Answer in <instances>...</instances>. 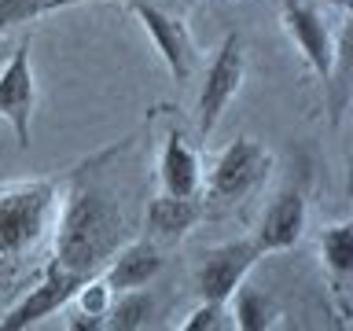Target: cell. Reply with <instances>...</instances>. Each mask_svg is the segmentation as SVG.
<instances>
[{
  "label": "cell",
  "mask_w": 353,
  "mask_h": 331,
  "mask_svg": "<svg viewBox=\"0 0 353 331\" xmlns=\"http://www.w3.org/2000/svg\"><path fill=\"white\" fill-rule=\"evenodd\" d=\"M125 243V214L96 184H74L59 199L52 225V261L74 276H92Z\"/></svg>",
  "instance_id": "cell-1"
},
{
  "label": "cell",
  "mask_w": 353,
  "mask_h": 331,
  "mask_svg": "<svg viewBox=\"0 0 353 331\" xmlns=\"http://www.w3.org/2000/svg\"><path fill=\"white\" fill-rule=\"evenodd\" d=\"M59 188L52 181L0 184V272L22 265L55 225Z\"/></svg>",
  "instance_id": "cell-2"
},
{
  "label": "cell",
  "mask_w": 353,
  "mask_h": 331,
  "mask_svg": "<svg viewBox=\"0 0 353 331\" xmlns=\"http://www.w3.org/2000/svg\"><path fill=\"white\" fill-rule=\"evenodd\" d=\"M269 173H272V151L254 137H236L214 159L210 177H203V184L217 203H236V199H247L250 192H258L269 181Z\"/></svg>",
  "instance_id": "cell-3"
},
{
  "label": "cell",
  "mask_w": 353,
  "mask_h": 331,
  "mask_svg": "<svg viewBox=\"0 0 353 331\" xmlns=\"http://www.w3.org/2000/svg\"><path fill=\"white\" fill-rule=\"evenodd\" d=\"M243 77H247V55H243V37L239 33H228L221 41V48L214 52L206 74H203V85H199V103H195V126H199V137H210L225 110L232 107V99L239 96L243 88Z\"/></svg>",
  "instance_id": "cell-4"
},
{
  "label": "cell",
  "mask_w": 353,
  "mask_h": 331,
  "mask_svg": "<svg viewBox=\"0 0 353 331\" xmlns=\"http://www.w3.org/2000/svg\"><path fill=\"white\" fill-rule=\"evenodd\" d=\"M261 261V250L254 236L243 239H228L210 247L195 265V291L199 298H210V302H228L232 294L247 283V272Z\"/></svg>",
  "instance_id": "cell-5"
},
{
  "label": "cell",
  "mask_w": 353,
  "mask_h": 331,
  "mask_svg": "<svg viewBox=\"0 0 353 331\" xmlns=\"http://www.w3.org/2000/svg\"><path fill=\"white\" fill-rule=\"evenodd\" d=\"M125 11L137 15V22L151 37L154 52H159V59L165 63L173 81H188L195 70V44H192V33H188L184 22L159 4H148V0H125Z\"/></svg>",
  "instance_id": "cell-6"
},
{
  "label": "cell",
  "mask_w": 353,
  "mask_h": 331,
  "mask_svg": "<svg viewBox=\"0 0 353 331\" xmlns=\"http://www.w3.org/2000/svg\"><path fill=\"white\" fill-rule=\"evenodd\" d=\"M33 107H37V81H33L30 44H15L0 66V118L15 132V143L22 151L30 148L33 132Z\"/></svg>",
  "instance_id": "cell-7"
},
{
  "label": "cell",
  "mask_w": 353,
  "mask_h": 331,
  "mask_svg": "<svg viewBox=\"0 0 353 331\" xmlns=\"http://www.w3.org/2000/svg\"><path fill=\"white\" fill-rule=\"evenodd\" d=\"M81 280H85V276H74V272L59 269L55 261H48V265H44V272H41V280L33 283L30 291L8 309V313H0V331L33 328V324H41L44 317L66 309V302L74 298V291H77V283H81Z\"/></svg>",
  "instance_id": "cell-8"
},
{
  "label": "cell",
  "mask_w": 353,
  "mask_h": 331,
  "mask_svg": "<svg viewBox=\"0 0 353 331\" xmlns=\"http://www.w3.org/2000/svg\"><path fill=\"white\" fill-rule=\"evenodd\" d=\"M280 22H283L287 37L294 41V48L302 52L305 66L320 77V81H327V77H331V63H335V33H331L327 19L320 15L313 4L283 0Z\"/></svg>",
  "instance_id": "cell-9"
},
{
  "label": "cell",
  "mask_w": 353,
  "mask_h": 331,
  "mask_svg": "<svg viewBox=\"0 0 353 331\" xmlns=\"http://www.w3.org/2000/svg\"><path fill=\"white\" fill-rule=\"evenodd\" d=\"M309 225V206L305 195L298 188H283V192L272 195V203L261 210V221L254 228V243H258L261 254H280L291 250L298 239L305 236Z\"/></svg>",
  "instance_id": "cell-10"
},
{
  "label": "cell",
  "mask_w": 353,
  "mask_h": 331,
  "mask_svg": "<svg viewBox=\"0 0 353 331\" xmlns=\"http://www.w3.org/2000/svg\"><path fill=\"white\" fill-rule=\"evenodd\" d=\"M162 250H159V243H154L151 236H143V239H129V243H121L118 254L110 258L103 269V280L110 283V291H137V287H148L154 276L162 272Z\"/></svg>",
  "instance_id": "cell-11"
},
{
  "label": "cell",
  "mask_w": 353,
  "mask_h": 331,
  "mask_svg": "<svg viewBox=\"0 0 353 331\" xmlns=\"http://www.w3.org/2000/svg\"><path fill=\"white\" fill-rule=\"evenodd\" d=\"M159 181H162V192H170V195H199L203 192V159H199V151L188 143V137L181 129H170L162 137Z\"/></svg>",
  "instance_id": "cell-12"
},
{
  "label": "cell",
  "mask_w": 353,
  "mask_h": 331,
  "mask_svg": "<svg viewBox=\"0 0 353 331\" xmlns=\"http://www.w3.org/2000/svg\"><path fill=\"white\" fill-rule=\"evenodd\" d=\"M203 206L195 195H154L148 203V232L154 243H181L188 232L199 225Z\"/></svg>",
  "instance_id": "cell-13"
},
{
  "label": "cell",
  "mask_w": 353,
  "mask_h": 331,
  "mask_svg": "<svg viewBox=\"0 0 353 331\" xmlns=\"http://www.w3.org/2000/svg\"><path fill=\"white\" fill-rule=\"evenodd\" d=\"M114 302V291L103 280V272H92L77 283L74 298L66 302V328L70 331H99L107 324V309Z\"/></svg>",
  "instance_id": "cell-14"
},
{
  "label": "cell",
  "mask_w": 353,
  "mask_h": 331,
  "mask_svg": "<svg viewBox=\"0 0 353 331\" xmlns=\"http://www.w3.org/2000/svg\"><path fill=\"white\" fill-rule=\"evenodd\" d=\"M324 85H327L331 121H339V114L346 110L350 96H353V15L335 33V63H331V77Z\"/></svg>",
  "instance_id": "cell-15"
},
{
  "label": "cell",
  "mask_w": 353,
  "mask_h": 331,
  "mask_svg": "<svg viewBox=\"0 0 353 331\" xmlns=\"http://www.w3.org/2000/svg\"><path fill=\"white\" fill-rule=\"evenodd\" d=\"M154 317V298L148 294V287H137V291H118L114 302L107 309V324L110 331H140L148 328Z\"/></svg>",
  "instance_id": "cell-16"
},
{
  "label": "cell",
  "mask_w": 353,
  "mask_h": 331,
  "mask_svg": "<svg viewBox=\"0 0 353 331\" xmlns=\"http://www.w3.org/2000/svg\"><path fill=\"white\" fill-rule=\"evenodd\" d=\"M320 258L335 280L353 276V221H339L320 232Z\"/></svg>",
  "instance_id": "cell-17"
},
{
  "label": "cell",
  "mask_w": 353,
  "mask_h": 331,
  "mask_svg": "<svg viewBox=\"0 0 353 331\" xmlns=\"http://www.w3.org/2000/svg\"><path fill=\"white\" fill-rule=\"evenodd\" d=\"M228 302H232L228 309H232V320H236L239 331H265V328L276 324V317H280L272 305V298L254 291V287H239Z\"/></svg>",
  "instance_id": "cell-18"
},
{
  "label": "cell",
  "mask_w": 353,
  "mask_h": 331,
  "mask_svg": "<svg viewBox=\"0 0 353 331\" xmlns=\"http://www.w3.org/2000/svg\"><path fill=\"white\" fill-rule=\"evenodd\" d=\"M55 8H63V0H0V37L26 22H37Z\"/></svg>",
  "instance_id": "cell-19"
},
{
  "label": "cell",
  "mask_w": 353,
  "mask_h": 331,
  "mask_svg": "<svg viewBox=\"0 0 353 331\" xmlns=\"http://www.w3.org/2000/svg\"><path fill=\"white\" fill-rule=\"evenodd\" d=\"M236 320H232L228 302H210V298H199V305L181 320V331H232Z\"/></svg>",
  "instance_id": "cell-20"
},
{
  "label": "cell",
  "mask_w": 353,
  "mask_h": 331,
  "mask_svg": "<svg viewBox=\"0 0 353 331\" xmlns=\"http://www.w3.org/2000/svg\"><path fill=\"white\" fill-rule=\"evenodd\" d=\"M4 59H8V52H4V48H0V66H4Z\"/></svg>",
  "instance_id": "cell-21"
},
{
  "label": "cell",
  "mask_w": 353,
  "mask_h": 331,
  "mask_svg": "<svg viewBox=\"0 0 353 331\" xmlns=\"http://www.w3.org/2000/svg\"><path fill=\"white\" fill-rule=\"evenodd\" d=\"M66 4H77V0H63V8H66Z\"/></svg>",
  "instance_id": "cell-22"
},
{
  "label": "cell",
  "mask_w": 353,
  "mask_h": 331,
  "mask_svg": "<svg viewBox=\"0 0 353 331\" xmlns=\"http://www.w3.org/2000/svg\"><path fill=\"white\" fill-rule=\"evenodd\" d=\"M188 4H199V0H188Z\"/></svg>",
  "instance_id": "cell-23"
}]
</instances>
